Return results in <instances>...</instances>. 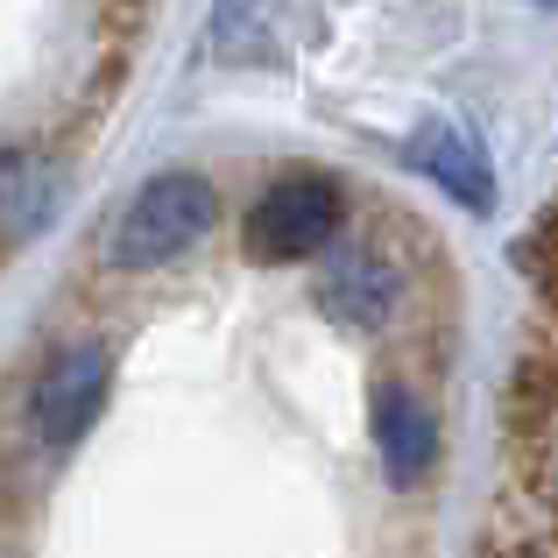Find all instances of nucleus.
<instances>
[{
    "label": "nucleus",
    "instance_id": "obj_10",
    "mask_svg": "<svg viewBox=\"0 0 558 558\" xmlns=\"http://www.w3.org/2000/svg\"><path fill=\"white\" fill-rule=\"evenodd\" d=\"M531 8H545V14H558V0H531Z\"/></svg>",
    "mask_w": 558,
    "mask_h": 558
},
{
    "label": "nucleus",
    "instance_id": "obj_3",
    "mask_svg": "<svg viewBox=\"0 0 558 558\" xmlns=\"http://www.w3.org/2000/svg\"><path fill=\"white\" fill-rule=\"evenodd\" d=\"M113 389V354L99 340H64L28 381V432L43 452H71L99 424Z\"/></svg>",
    "mask_w": 558,
    "mask_h": 558
},
{
    "label": "nucleus",
    "instance_id": "obj_1",
    "mask_svg": "<svg viewBox=\"0 0 558 558\" xmlns=\"http://www.w3.org/2000/svg\"><path fill=\"white\" fill-rule=\"evenodd\" d=\"M219 227V191L213 178L198 170H163L121 205L107 233V262L121 276H142V269H163V262H184L205 233Z\"/></svg>",
    "mask_w": 558,
    "mask_h": 558
},
{
    "label": "nucleus",
    "instance_id": "obj_4",
    "mask_svg": "<svg viewBox=\"0 0 558 558\" xmlns=\"http://www.w3.org/2000/svg\"><path fill=\"white\" fill-rule=\"evenodd\" d=\"M312 298L340 332H381L403 312V262L375 241H347V247H332V262L318 269Z\"/></svg>",
    "mask_w": 558,
    "mask_h": 558
},
{
    "label": "nucleus",
    "instance_id": "obj_9",
    "mask_svg": "<svg viewBox=\"0 0 558 558\" xmlns=\"http://www.w3.org/2000/svg\"><path fill=\"white\" fill-rule=\"evenodd\" d=\"M247 36H262V0H219L213 8V43L233 57Z\"/></svg>",
    "mask_w": 558,
    "mask_h": 558
},
{
    "label": "nucleus",
    "instance_id": "obj_6",
    "mask_svg": "<svg viewBox=\"0 0 558 558\" xmlns=\"http://www.w3.org/2000/svg\"><path fill=\"white\" fill-rule=\"evenodd\" d=\"M403 163L424 170L452 205L466 213H495V170H488V149L466 135L460 121H424L417 135L403 142Z\"/></svg>",
    "mask_w": 558,
    "mask_h": 558
},
{
    "label": "nucleus",
    "instance_id": "obj_5",
    "mask_svg": "<svg viewBox=\"0 0 558 558\" xmlns=\"http://www.w3.org/2000/svg\"><path fill=\"white\" fill-rule=\"evenodd\" d=\"M368 432H375L389 488H417V481L438 466V417H432V403H424L410 381H375Z\"/></svg>",
    "mask_w": 558,
    "mask_h": 558
},
{
    "label": "nucleus",
    "instance_id": "obj_8",
    "mask_svg": "<svg viewBox=\"0 0 558 558\" xmlns=\"http://www.w3.org/2000/svg\"><path fill=\"white\" fill-rule=\"evenodd\" d=\"M509 262H517V269L531 276L537 298H545V304H551V318H558V205H551L545 219H537L531 233H523L517 247H509Z\"/></svg>",
    "mask_w": 558,
    "mask_h": 558
},
{
    "label": "nucleus",
    "instance_id": "obj_2",
    "mask_svg": "<svg viewBox=\"0 0 558 558\" xmlns=\"http://www.w3.org/2000/svg\"><path fill=\"white\" fill-rule=\"evenodd\" d=\"M340 227H347V191L332 178H318V170H290V178H276L247 205L241 247L262 269H283V262L326 255V247L340 241Z\"/></svg>",
    "mask_w": 558,
    "mask_h": 558
},
{
    "label": "nucleus",
    "instance_id": "obj_7",
    "mask_svg": "<svg viewBox=\"0 0 558 558\" xmlns=\"http://www.w3.org/2000/svg\"><path fill=\"white\" fill-rule=\"evenodd\" d=\"M64 213V170L43 149H0V255L36 241Z\"/></svg>",
    "mask_w": 558,
    "mask_h": 558
}]
</instances>
